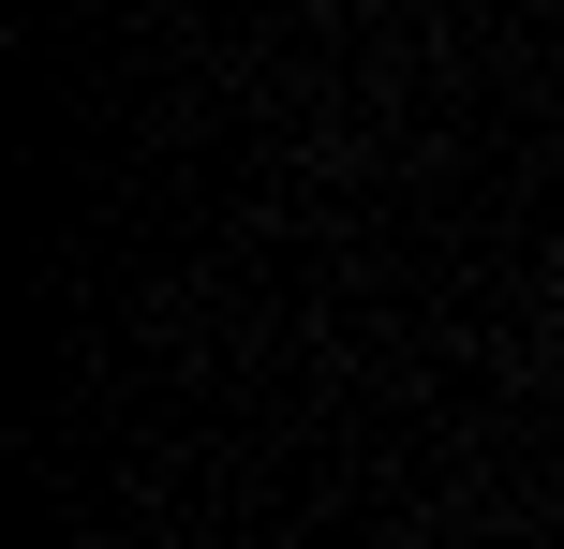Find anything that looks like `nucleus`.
Masks as SVG:
<instances>
[{
  "instance_id": "obj_1",
  "label": "nucleus",
  "mask_w": 564,
  "mask_h": 549,
  "mask_svg": "<svg viewBox=\"0 0 564 549\" xmlns=\"http://www.w3.org/2000/svg\"><path fill=\"white\" fill-rule=\"evenodd\" d=\"M550 283H564V238H550Z\"/></svg>"
}]
</instances>
